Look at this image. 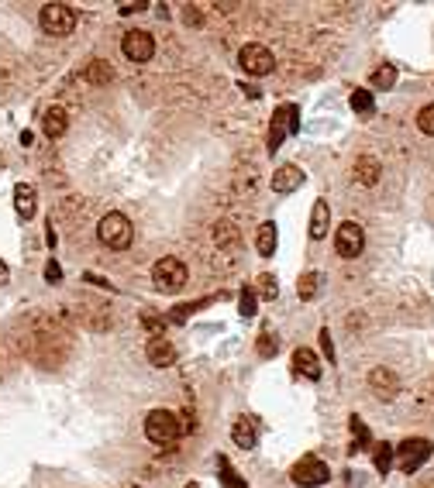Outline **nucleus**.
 Listing matches in <instances>:
<instances>
[{
  "label": "nucleus",
  "instance_id": "4468645a",
  "mask_svg": "<svg viewBox=\"0 0 434 488\" xmlns=\"http://www.w3.org/2000/svg\"><path fill=\"white\" fill-rule=\"evenodd\" d=\"M352 176H355V182H362V186H376V182L382 179L380 158H373V155H358V158H355Z\"/></svg>",
  "mask_w": 434,
  "mask_h": 488
},
{
  "label": "nucleus",
  "instance_id": "4c0bfd02",
  "mask_svg": "<svg viewBox=\"0 0 434 488\" xmlns=\"http://www.w3.org/2000/svg\"><path fill=\"white\" fill-rule=\"evenodd\" d=\"M7 279H11V272H7V265H4V261H0V285L7 282Z\"/></svg>",
  "mask_w": 434,
  "mask_h": 488
},
{
  "label": "nucleus",
  "instance_id": "cd10ccee",
  "mask_svg": "<svg viewBox=\"0 0 434 488\" xmlns=\"http://www.w3.org/2000/svg\"><path fill=\"white\" fill-rule=\"evenodd\" d=\"M417 128L424 131V134H431L434 138V103H428L421 114H417Z\"/></svg>",
  "mask_w": 434,
  "mask_h": 488
},
{
  "label": "nucleus",
  "instance_id": "423d86ee",
  "mask_svg": "<svg viewBox=\"0 0 434 488\" xmlns=\"http://www.w3.org/2000/svg\"><path fill=\"white\" fill-rule=\"evenodd\" d=\"M152 282L156 289H163V292H176V289H183L187 285V265L180 261V258H163V261H156V268H152Z\"/></svg>",
  "mask_w": 434,
  "mask_h": 488
},
{
  "label": "nucleus",
  "instance_id": "c9c22d12",
  "mask_svg": "<svg viewBox=\"0 0 434 488\" xmlns=\"http://www.w3.org/2000/svg\"><path fill=\"white\" fill-rule=\"evenodd\" d=\"M45 279H49V282H59V279H62V268H59L55 261H49V268H45Z\"/></svg>",
  "mask_w": 434,
  "mask_h": 488
},
{
  "label": "nucleus",
  "instance_id": "f3484780",
  "mask_svg": "<svg viewBox=\"0 0 434 488\" xmlns=\"http://www.w3.org/2000/svg\"><path fill=\"white\" fill-rule=\"evenodd\" d=\"M293 371L303 375V379H310V382H317V379H321V361H317L314 351L297 347V351H293Z\"/></svg>",
  "mask_w": 434,
  "mask_h": 488
},
{
  "label": "nucleus",
  "instance_id": "ddd939ff",
  "mask_svg": "<svg viewBox=\"0 0 434 488\" xmlns=\"http://www.w3.org/2000/svg\"><path fill=\"white\" fill-rule=\"evenodd\" d=\"M231 440H235L242 451H252V447L259 444V423H255L252 416H238L235 427H231Z\"/></svg>",
  "mask_w": 434,
  "mask_h": 488
},
{
  "label": "nucleus",
  "instance_id": "473e14b6",
  "mask_svg": "<svg viewBox=\"0 0 434 488\" xmlns=\"http://www.w3.org/2000/svg\"><path fill=\"white\" fill-rule=\"evenodd\" d=\"M200 307H204V303H183V307H176V309H172L169 316H172L176 323H183V320H187L190 313H197V309H200Z\"/></svg>",
  "mask_w": 434,
  "mask_h": 488
},
{
  "label": "nucleus",
  "instance_id": "f704fd0d",
  "mask_svg": "<svg viewBox=\"0 0 434 488\" xmlns=\"http://www.w3.org/2000/svg\"><path fill=\"white\" fill-rule=\"evenodd\" d=\"M259 285H262V292H266V296H276V279H272V275H262Z\"/></svg>",
  "mask_w": 434,
  "mask_h": 488
},
{
  "label": "nucleus",
  "instance_id": "f03ea898",
  "mask_svg": "<svg viewBox=\"0 0 434 488\" xmlns=\"http://www.w3.org/2000/svg\"><path fill=\"white\" fill-rule=\"evenodd\" d=\"M38 25H42L45 35H52V38H66L76 28V11L69 4H45L38 11Z\"/></svg>",
  "mask_w": 434,
  "mask_h": 488
},
{
  "label": "nucleus",
  "instance_id": "6ab92c4d",
  "mask_svg": "<svg viewBox=\"0 0 434 488\" xmlns=\"http://www.w3.org/2000/svg\"><path fill=\"white\" fill-rule=\"evenodd\" d=\"M66 128H69L66 110H62V107H49V110H45V117H42V131H45V138H62Z\"/></svg>",
  "mask_w": 434,
  "mask_h": 488
},
{
  "label": "nucleus",
  "instance_id": "72a5a7b5",
  "mask_svg": "<svg viewBox=\"0 0 434 488\" xmlns=\"http://www.w3.org/2000/svg\"><path fill=\"white\" fill-rule=\"evenodd\" d=\"M317 340H321V351L327 355V361H334V344H331V334H327V331H321V334H317Z\"/></svg>",
  "mask_w": 434,
  "mask_h": 488
},
{
  "label": "nucleus",
  "instance_id": "c85d7f7f",
  "mask_svg": "<svg viewBox=\"0 0 434 488\" xmlns=\"http://www.w3.org/2000/svg\"><path fill=\"white\" fill-rule=\"evenodd\" d=\"M238 313H242L245 320L255 316V292H252V289H245L242 292V299H238Z\"/></svg>",
  "mask_w": 434,
  "mask_h": 488
},
{
  "label": "nucleus",
  "instance_id": "b1692460",
  "mask_svg": "<svg viewBox=\"0 0 434 488\" xmlns=\"http://www.w3.org/2000/svg\"><path fill=\"white\" fill-rule=\"evenodd\" d=\"M217 471H221V482H224V488H245V482L231 471V464H228V458H217Z\"/></svg>",
  "mask_w": 434,
  "mask_h": 488
},
{
  "label": "nucleus",
  "instance_id": "7c9ffc66",
  "mask_svg": "<svg viewBox=\"0 0 434 488\" xmlns=\"http://www.w3.org/2000/svg\"><path fill=\"white\" fill-rule=\"evenodd\" d=\"M352 430H355V447H365L369 444V430H365V423L358 416H352ZM355 447H352V454H355Z\"/></svg>",
  "mask_w": 434,
  "mask_h": 488
},
{
  "label": "nucleus",
  "instance_id": "dca6fc26",
  "mask_svg": "<svg viewBox=\"0 0 434 488\" xmlns=\"http://www.w3.org/2000/svg\"><path fill=\"white\" fill-rule=\"evenodd\" d=\"M145 355H148V361H152L156 368H169V364L176 361V347H172V340H165V337L159 334V337H152V340H148Z\"/></svg>",
  "mask_w": 434,
  "mask_h": 488
},
{
  "label": "nucleus",
  "instance_id": "2eb2a0df",
  "mask_svg": "<svg viewBox=\"0 0 434 488\" xmlns=\"http://www.w3.org/2000/svg\"><path fill=\"white\" fill-rule=\"evenodd\" d=\"M14 210H18L21 220H31V217H35V210H38V193H35V186H28V182H18V186H14Z\"/></svg>",
  "mask_w": 434,
  "mask_h": 488
},
{
  "label": "nucleus",
  "instance_id": "c756f323",
  "mask_svg": "<svg viewBox=\"0 0 434 488\" xmlns=\"http://www.w3.org/2000/svg\"><path fill=\"white\" fill-rule=\"evenodd\" d=\"M183 21L193 25V28H200V25H204V11H200L197 4H183Z\"/></svg>",
  "mask_w": 434,
  "mask_h": 488
},
{
  "label": "nucleus",
  "instance_id": "bb28decb",
  "mask_svg": "<svg viewBox=\"0 0 434 488\" xmlns=\"http://www.w3.org/2000/svg\"><path fill=\"white\" fill-rule=\"evenodd\" d=\"M393 454H397V451H393L389 444H376V471H380V475H386V471H389Z\"/></svg>",
  "mask_w": 434,
  "mask_h": 488
},
{
  "label": "nucleus",
  "instance_id": "0eeeda50",
  "mask_svg": "<svg viewBox=\"0 0 434 488\" xmlns=\"http://www.w3.org/2000/svg\"><path fill=\"white\" fill-rule=\"evenodd\" d=\"M431 451H434L431 440H421V437L404 440V444L397 447V464H400V471H404V475H414L421 464L431 458Z\"/></svg>",
  "mask_w": 434,
  "mask_h": 488
},
{
  "label": "nucleus",
  "instance_id": "f8f14e48",
  "mask_svg": "<svg viewBox=\"0 0 434 488\" xmlns=\"http://www.w3.org/2000/svg\"><path fill=\"white\" fill-rule=\"evenodd\" d=\"M303 169L300 165H279L276 172H272V193H293L303 186Z\"/></svg>",
  "mask_w": 434,
  "mask_h": 488
},
{
  "label": "nucleus",
  "instance_id": "4be33fe9",
  "mask_svg": "<svg viewBox=\"0 0 434 488\" xmlns=\"http://www.w3.org/2000/svg\"><path fill=\"white\" fill-rule=\"evenodd\" d=\"M317 289H321V275H317V272H303V275L297 279V296L300 299H314Z\"/></svg>",
  "mask_w": 434,
  "mask_h": 488
},
{
  "label": "nucleus",
  "instance_id": "7ed1b4c3",
  "mask_svg": "<svg viewBox=\"0 0 434 488\" xmlns=\"http://www.w3.org/2000/svg\"><path fill=\"white\" fill-rule=\"evenodd\" d=\"M183 434V427H180V419H176V412L169 410H152L145 416V437L152 440V444H159V447H169L172 440Z\"/></svg>",
  "mask_w": 434,
  "mask_h": 488
},
{
  "label": "nucleus",
  "instance_id": "20e7f679",
  "mask_svg": "<svg viewBox=\"0 0 434 488\" xmlns=\"http://www.w3.org/2000/svg\"><path fill=\"white\" fill-rule=\"evenodd\" d=\"M297 131H300V107H293V103H283V107H276V114H272L269 138H266L269 152H276V148L283 145V138H286V134H297Z\"/></svg>",
  "mask_w": 434,
  "mask_h": 488
},
{
  "label": "nucleus",
  "instance_id": "39448f33",
  "mask_svg": "<svg viewBox=\"0 0 434 488\" xmlns=\"http://www.w3.org/2000/svg\"><path fill=\"white\" fill-rule=\"evenodd\" d=\"M290 478H293L300 488H321V485H327V478H331V468H327L321 458L307 454V458H300V461L293 464Z\"/></svg>",
  "mask_w": 434,
  "mask_h": 488
},
{
  "label": "nucleus",
  "instance_id": "aec40b11",
  "mask_svg": "<svg viewBox=\"0 0 434 488\" xmlns=\"http://www.w3.org/2000/svg\"><path fill=\"white\" fill-rule=\"evenodd\" d=\"M83 76L90 79L93 86H107V83H114V66L104 62V59H90L86 69H83Z\"/></svg>",
  "mask_w": 434,
  "mask_h": 488
},
{
  "label": "nucleus",
  "instance_id": "a211bd4d",
  "mask_svg": "<svg viewBox=\"0 0 434 488\" xmlns=\"http://www.w3.org/2000/svg\"><path fill=\"white\" fill-rule=\"evenodd\" d=\"M327 224H331V206H327V200H314V210H310V237L314 241H324Z\"/></svg>",
  "mask_w": 434,
  "mask_h": 488
},
{
  "label": "nucleus",
  "instance_id": "e433bc0d",
  "mask_svg": "<svg viewBox=\"0 0 434 488\" xmlns=\"http://www.w3.org/2000/svg\"><path fill=\"white\" fill-rule=\"evenodd\" d=\"M141 7H145V4H124V7H121V14H135V11H141Z\"/></svg>",
  "mask_w": 434,
  "mask_h": 488
},
{
  "label": "nucleus",
  "instance_id": "412c9836",
  "mask_svg": "<svg viewBox=\"0 0 434 488\" xmlns=\"http://www.w3.org/2000/svg\"><path fill=\"white\" fill-rule=\"evenodd\" d=\"M255 248L262 258H272L276 255V224H262L259 234H255Z\"/></svg>",
  "mask_w": 434,
  "mask_h": 488
},
{
  "label": "nucleus",
  "instance_id": "2f4dec72",
  "mask_svg": "<svg viewBox=\"0 0 434 488\" xmlns=\"http://www.w3.org/2000/svg\"><path fill=\"white\" fill-rule=\"evenodd\" d=\"M276 351H279L276 337H272V334H262V337H259V355H262V358H272Z\"/></svg>",
  "mask_w": 434,
  "mask_h": 488
},
{
  "label": "nucleus",
  "instance_id": "9d476101",
  "mask_svg": "<svg viewBox=\"0 0 434 488\" xmlns=\"http://www.w3.org/2000/svg\"><path fill=\"white\" fill-rule=\"evenodd\" d=\"M362 248H365V231L358 227V224H341L338 227V234H334V251L341 258H355L362 255Z\"/></svg>",
  "mask_w": 434,
  "mask_h": 488
},
{
  "label": "nucleus",
  "instance_id": "9b49d317",
  "mask_svg": "<svg viewBox=\"0 0 434 488\" xmlns=\"http://www.w3.org/2000/svg\"><path fill=\"white\" fill-rule=\"evenodd\" d=\"M369 388L380 395V399H393L397 395V388H400V379H397V371H389V368H373L369 371Z\"/></svg>",
  "mask_w": 434,
  "mask_h": 488
},
{
  "label": "nucleus",
  "instance_id": "6e6552de",
  "mask_svg": "<svg viewBox=\"0 0 434 488\" xmlns=\"http://www.w3.org/2000/svg\"><path fill=\"white\" fill-rule=\"evenodd\" d=\"M238 66L248 76H269L272 69H276V59H272V52L266 45H245L238 52Z\"/></svg>",
  "mask_w": 434,
  "mask_h": 488
},
{
  "label": "nucleus",
  "instance_id": "f257e3e1",
  "mask_svg": "<svg viewBox=\"0 0 434 488\" xmlns=\"http://www.w3.org/2000/svg\"><path fill=\"white\" fill-rule=\"evenodd\" d=\"M97 234H100V241L107 244L110 251H128V248H131V241H135V224H131L124 213L110 210L107 217H100Z\"/></svg>",
  "mask_w": 434,
  "mask_h": 488
},
{
  "label": "nucleus",
  "instance_id": "393cba45",
  "mask_svg": "<svg viewBox=\"0 0 434 488\" xmlns=\"http://www.w3.org/2000/svg\"><path fill=\"white\" fill-rule=\"evenodd\" d=\"M352 110L355 114H373V107H376V103H373V93H369V90H355L352 93Z\"/></svg>",
  "mask_w": 434,
  "mask_h": 488
},
{
  "label": "nucleus",
  "instance_id": "1a4fd4ad",
  "mask_svg": "<svg viewBox=\"0 0 434 488\" xmlns=\"http://www.w3.org/2000/svg\"><path fill=\"white\" fill-rule=\"evenodd\" d=\"M121 49H124V59H131V62H148L156 55V38L141 28H131V31H124Z\"/></svg>",
  "mask_w": 434,
  "mask_h": 488
},
{
  "label": "nucleus",
  "instance_id": "a878e982",
  "mask_svg": "<svg viewBox=\"0 0 434 488\" xmlns=\"http://www.w3.org/2000/svg\"><path fill=\"white\" fill-rule=\"evenodd\" d=\"M393 83H397V69H393V66H380V69L373 73V86H376V90H389Z\"/></svg>",
  "mask_w": 434,
  "mask_h": 488
},
{
  "label": "nucleus",
  "instance_id": "58836bf2",
  "mask_svg": "<svg viewBox=\"0 0 434 488\" xmlns=\"http://www.w3.org/2000/svg\"><path fill=\"white\" fill-rule=\"evenodd\" d=\"M187 488H197V485H187Z\"/></svg>",
  "mask_w": 434,
  "mask_h": 488
},
{
  "label": "nucleus",
  "instance_id": "5701e85b",
  "mask_svg": "<svg viewBox=\"0 0 434 488\" xmlns=\"http://www.w3.org/2000/svg\"><path fill=\"white\" fill-rule=\"evenodd\" d=\"M214 241H217V244L235 248V244H238V231H235V224H228V220H224V224H217V227H214Z\"/></svg>",
  "mask_w": 434,
  "mask_h": 488
}]
</instances>
